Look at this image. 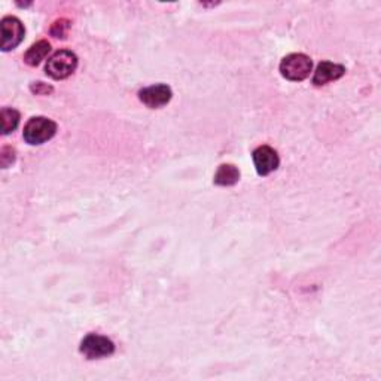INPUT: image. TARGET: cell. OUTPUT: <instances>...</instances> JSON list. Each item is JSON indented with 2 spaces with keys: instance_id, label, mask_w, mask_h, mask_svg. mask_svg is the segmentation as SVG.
<instances>
[{
  "instance_id": "cell-10",
  "label": "cell",
  "mask_w": 381,
  "mask_h": 381,
  "mask_svg": "<svg viewBox=\"0 0 381 381\" xmlns=\"http://www.w3.org/2000/svg\"><path fill=\"white\" fill-rule=\"evenodd\" d=\"M49 51L51 44L46 42V40H39V42H36L27 49V53L24 54V61L32 67L39 66L42 63V60H45V57L49 54Z\"/></svg>"
},
{
  "instance_id": "cell-14",
  "label": "cell",
  "mask_w": 381,
  "mask_h": 381,
  "mask_svg": "<svg viewBox=\"0 0 381 381\" xmlns=\"http://www.w3.org/2000/svg\"><path fill=\"white\" fill-rule=\"evenodd\" d=\"M30 90L36 92V94H49V92H53V87L44 84V82H35V84L30 87Z\"/></svg>"
},
{
  "instance_id": "cell-5",
  "label": "cell",
  "mask_w": 381,
  "mask_h": 381,
  "mask_svg": "<svg viewBox=\"0 0 381 381\" xmlns=\"http://www.w3.org/2000/svg\"><path fill=\"white\" fill-rule=\"evenodd\" d=\"M2 27V51L8 53L23 42L26 28L17 17H5L0 23Z\"/></svg>"
},
{
  "instance_id": "cell-1",
  "label": "cell",
  "mask_w": 381,
  "mask_h": 381,
  "mask_svg": "<svg viewBox=\"0 0 381 381\" xmlns=\"http://www.w3.org/2000/svg\"><path fill=\"white\" fill-rule=\"evenodd\" d=\"M56 133L57 124L53 119L45 117H33L26 124L23 137L28 145L36 146L53 139L56 136Z\"/></svg>"
},
{
  "instance_id": "cell-12",
  "label": "cell",
  "mask_w": 381,
  "mask_h": 381,
  "mask_svg": "<svg viewBox=\"0 0 381 381\" xmlns=\"http://www.w3.org/2000/svg\"><path fill=\"white\" fill-rule=\"evenodd\" d=\"M69 28H70L69 19H66V18L57 19V22L53 24V27H51V35H53L54 37H58V39H65L67 36Z\"/></svg>"
},
{
  "instance_id": "cell-8",
  "label": "cell",
  "mask_w": 381,
  "mask_h": 381,
  "mask_svg": "<svg viewBox=\"0 0 381 381\" xmlns=\"http://www.w3.org/2000/svg\"><path fill=\"white\" fill-rule=\"evenodd\" d=\"M344 74H346V67L343 65L331 63V61H322V63L317 66V69L314 71L313 84L316 87L326 85L328 82L343 78Z\"/></svg>"
},
{
  "instance_id": "cell-3",
  "label": "cell",
  "mask_w": 381,
  "mask_h": 381,
  "mask_svg": "<svg viewBox=\"0 0 381 381\" xmlns=\"http://www.w3.org/2000/svg\"><path fill=\"white\" fill-rule=\"evenodd\" d=\"M313 61L305 54H289L286 56L280 63V74L287 81L301 82L312 74Z\"/></svg>"
},
{
  "instance_id": "cell-2",
  "label": "cell",
  "mask_w": 381,
  "mask_h": 381,
  "mask_svg": "<svg viewBox=\"0 0 381 381\" xmlns=\"http://www.w3.org/2000/svg\"><path fill=\"white\" fill-rule=\"evenodd\" d=\"M78 67V57L75 53H71L69 49L57 51L56 54L49 57L46 63V75L56 81L66 79L70 75L75 74Z\"/></svg>"
},
{
  "instance_id": "cell-6",
  "label": "cell",
  "mask_w": 381,
  "mask_h": 381,
  "mask_svg": "<svg viewBox=\"0 0 381 381\" xmlns=\"http://www.w3.org/2000/svg\"><path fill=\"white\" fill-rule=\"evenodd\" d=\"M253 162L255 169L260 176H269L270 173L276 171L280 166V158L271 146H260L253 151Z\"/></svg>"
},
{
  "instance_id": "cell-13",
  "label": "cell",
  "mask_w": 381,
  "mask_h": 381,
  "mask_svg": "<svg viewBox=\"0 0 381 381\" xmlns=\"http://www.w3.org/2000/svg\"><path fill=\"white\" fill-rule=\"evenodd\" d=\"M15 149L14 148H3L2 149V153H0V162H2V167L6 169L11 166V164L15 161Z\"/></svg>"
},
{
  "instance_id": "cell-9",
  "label": "cell",
  "mask_w": 381,
  "mask_h": 381,
  "mask_svg": "<svg viewBox=\"0 0 381 381\" xmlns=\"http://www.w3.org/2000/svg\"><path fill=\"white\" fill-rule=\"evenodd\" d=\"M240 180V170L234 164H222L214 174V183L219 187H232Z\"/></svg>"
},
{
  "instance_id": "cell-4",
  "label": "cell",
  "mask_w": 381,
  "mask_h": 381,
  "mask_svg": "<svg viewBox=\"0 0 381 381\" xmlns=\"http://www.w3.org/2000/svg\"><path fill=\"white\" fill-rule=\"evenodd\" d=\"M79 352L87 359H101L113 355V352H115V344L108 337L90 334L82 339Z\"/></svg>"
},
{
  "instance_id": "cell-11",
  "label": "cell",
  "mask_w": 381,
  "mask_h": 381,
  "mask_svg": "<svg viewBox=\"0 0 381 381\" xmlns=\"http://www.w3.org/2000/svg\"><path fill=\"white\" fill-rule=\"evenodd\" d=\"M2 133L6 136L9 133L17 130L19 124V112L12 108H3L2 109Z\"/></svg>"
},
{
  "instance_id": "cell-7",
  "label": "cell",
  "mask_w": 381,
  "mask_h": 381,
  "mask_svg": "<svg viewBox=\"0 0 381 381\" xmlns=\"http://www.w3.org/2000/svg\"><path fill=\"white\" fill-rule=\"evenodd\" d=\"M171 88L166 84H157V85H151L139 91V99L151 109H160L162 106H166L167 103L171 100Z\"/></svg>"
}]
</instances>
